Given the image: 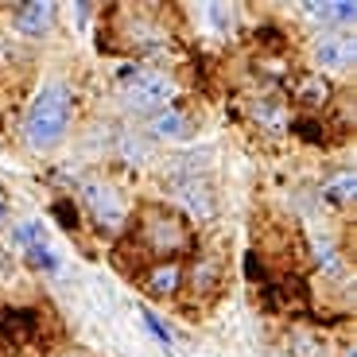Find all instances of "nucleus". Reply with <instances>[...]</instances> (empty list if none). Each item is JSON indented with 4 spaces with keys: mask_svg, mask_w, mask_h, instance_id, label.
<instances>
[{
    "mask_svg": "<svg viewBox=\"0 0 357 357\" xmlns=\"http://www.w3.org/2000/svg\"><path fill=\"white\" fill-rule=\"evenodd\" d=\"M0 331L12 346H27V342H36L39 334V314L36 311H8L0 319Z\"/></svg>",
    "mask_w": 357,
    "mask_h": 357,
    "instance_id": "nucleus-9",
    "label": "nucleus"
},
{
    "mask_svg": "<svg viewBox=\"0 0 357 357\" xmlns=\"http://www.w3.org/2000/svg\"><path fill=\"white\" fill-rule=\"evenodd\" d=\"M27 260H31V268H43V272H54V252L47 249V245H36V249H27Z\"/></svg>",
    "mask_w": 357,
    "mask_h": 357,
    "instance_id": "nucleus-17",
    "label": "nucleus"
},
{
    "mask_svg": "<svg viewBox=\"0 0 357 357\" xmlns=\"http://www.w3.org/2000/svg\"><path fill=\"white\" fill-rule=\"evenodd\" d=\"M210 20H214L222 31H229V27H233V12L225 8V4H210Z\"/></svg>",
    "mask_w": 357,
    "mask_h": 357,
    "instance_id": "nucleus-19",
    "label": "nucleus"
},
{
    "mask_svg": "<svg viewBox=\"0 0 357 357\" xmlns=\"http://www.w3.org/2000/svg\"><path fill=\"white\" fill-rule=\"evenodd\" d=\"M54 4H47V0H31V4H20L16 8V31L20 36H43V31H51L54 24Z\"/></svg>",
    "mask_w": 357,
    "mask_h": 357,
    "instance_id": "nucleus-7",
    "label": "nucleus"
},
{
    "mask_svg": "<svg viewBox=\"0 0 357 357\" xmlns=\"http://www.w3.org/2000/svg\"><path fill=\"white\" fill-rule=\"evenodd\" d=\"M295 101L307 109H322L326 101H331V86H326V78L322 74H303V78L295 82Z\"/></svg>",
    "mask_w": 357,
    "mask_h": 357,
    "instance_id": "nucleus-11",
    "label": "nucleus"
},
{
    "mask_svg": "<svg viewBox=\"0 0 357 357\" xmlns=\"http://www.w3.org/2000/svg\"><path fill=\"white\" fill-rule=\"evenodd\" d=\"M0 222H4V198H0Z\"/></svg>",
    "mask_w": 357,
    "mask_h": 357,
    "instance_id": "nucleus-21",
    "label": "nucleus"
},
{
    "mask_svg": "<svg viewBox=\"0 0 357 357\" xmlns=\"http://www.w3.org/2000/svg\"><path fill=\"white\" fill-rule=\"evenodd\" d=\"M175 93H178L175 78L163 70H132L121 82V101L132 113H160L175 101Z\"/></svg>",
    "mask_w": 357,
    "mask_h": 357,
    "instance_id": "nucleus-2",
    "label": "nucleus"
},
{
    "mask_svg": "<svg viewBox=\"0 0 357 357\" xmlns=\"http://www.w3.org/2000/svg\"><path fill=\"white\" fill-rule=\"evenodd\" d=\"M54 218H59L66 229H74V225H78V210L70 206V198H59V202H54Z\"/></svg>",
    "mask_w": 357,
    "mask_h": 357,
    "instance_id": "nucleus-18",
    "label": "nucleus"
},
{
    "mask_svg": "<svg viewBox=\"0 0 357 357\" xmlns=\"http://www.w3.org/2000/svg\"><path fill=\"white\" fill-rule=\"evenodd\" d=\"M354 59H357V47H354V39L342 36V31L322 36L319 43H314V63L326 74H346L349 66H354Z\"/></svg>",
    "mask_w": 357,
    "mask_h": 357,
    "instance_id": "nucleus-5",
    "label": "nucleus"
},
{
    "mask_svg": "<svg viewBox=\"0 0 357 357\" xmlns=\"http://www.w3.org/2000/svg\"><path fill=\"white\" fill-rule=\"evenodd\" d=\"M144 287L155 295V299H167V295H175L178 287H183V264L178 260H163V264H155L148 276H144Z\"/></svg>",
    "mask_w": 357,
    "mask_h": 357,
    "instance_id": "nucleus-8",
    "label": "nucleus"
},
{
    "mask_svg": "<svg viewBox=\"0 0 357 357\" xmlns=\"http://www.w3.org/2000/svg\"><path fill=\"white\" fill-rule=\"evenodd\" d=\"M140 233H144V245H148L155 257H175V252L190 249V233H187V225H183V218L167 214V210H148Z\"/></svg>",
    "mask_w": 357,
    "mask_h": 357,
    "instance_id": "nucleus-3",
    "label": "nucleus"
},
{
    "mask_svg": "<svg viewBox=\"0 0 357 357\" xmlns=\"http://www.w3.org/2000/svg\"><path fill=\"white\" fill-rule=\"evenodd\" d=\"M214 284H218V260L198 257L195 260V291H210Z\"/></svg>",
    "mask_w": 357,
    "mask_h": 357,
    "instance_id": "nucleus-14",
    "label": "nucleus"
},
{
    "mask_svg": "<svg viewBox=\"0 0 357 357\" xmlns=\"http://www.w3.org/2000/svg\"><path fill=\"white\" fill-rule=\"evenodd\" d=\"M70 113H74V93L66 82H47L27 105L24 116V140L31 152H51L66 140L70 132Z\"/></svg>",
    "mask_w": 357,
    "mask_h": 357,
    "instance_id": "nucleus-1",
    "label": "nucleus"
},
{
    "mask_svg": "<svg viewBox=\"0 0 357 357\" xmlns=\"http://www.w3.org/2000/svg\"><path fill=\"white\" fill-rule=\"evenodd\" d=\"M144 326H148V331H152L155 338L163 342V346H171V334H167V331H163V326H160V319H155V314H144Z\"/></svg>",
    "mask_w": 357,
    "mask_h": 357,
    "instance_id": "nucleus-20",
    "label": "nucleus"
},
{
    "mask_svg": "<svg viewBox=\"0 0 357 357\" xmlns=\"http://www.w3.org/2000/svg\"><path fill=\"white\" fill-rule=\"evenodd\" d=\"M178 202L187 206L190 214L195 218H214V198H210V187H206V183H198V178H183V183H178Z\"/></svg>",
    "mask_w": 357,
    "mask_h": 357,
    "instance_id": "nucleus-10",
    "label": "nucleus"
},
{
    "mask_svg": "<svg viewBox=\"0 0 357 357\" xmlns=\"http://www.w3.org/2000/svg\"><path fill=\"white\" fill-rule=\"evenodd\" d=\"M82 202H86L89 218H93V225H98L101 233H121V229H125V222H128L125 198L116 195L109 183L89 178L86 187H82Z\"/></svg>",
    "mask_w": 357,
    "mask_h": 357,
    "instance_id": "nucleus-4",
    "label": "nucleus"
},
{
    "mask_svg": "<svg viewBox=\"0 0 357 357\" xmlns=\"http://www.w3.org/2000/svg\"><path fill=\"white\" fill-rule=\"evenodd\" d=\"M16 241L24 245V249H36V245H43V225L39 222H24L16 229Z\"/></svg>",
    "mask_w": 357,
    "mask_h": 357,
    "instance_id": "nucleus-16",
    "label": "nucleus"
},
{
    "mask_svg": "<svg viewBox=\"0 0 357 357\" xmlns=\"http://www.w3.org/2000/svg\"><path fill=\"white\" fill-rule=\"evenodd\" d=\"M148 136H155V140H187L190 136V116L183 113V109H175V105L160 109V113L148 116Z\"/></svg>",
    "mask_w": 357,
    "mask_h": 357,
    "instance_id": "nucleus-6",
    "label": "nucleus"
},
{
    "mask_svg": "<svg viewBox=\"0 0 357 357\" xmlns=\"http://www.w3.org/2000/svg\"><path fill=\"white\" fill-rule=\"evenodd\" d=\"M311 16L326 20V24H354L357 16V4H349V0H334V4H303Z\"/></svg>",
    "mask_w": 357,
    "mask_h": 357,
    "instance_id": "nucleus-13",
    "label": "nucleus"
},
{
    "mask_svg": "<svg viewBox=\"0 0 357 357\" xmlns=\"http://www.w3.org/2000/svg\"><path fill=\"white\" fill-rule=\"evenodd\" d=\"M252 113H257V121H264V125H272V128H280V125H284V109H280L276 105V101H260V105L257 109H252Z\"/></svg>",
    "mask_w": 357,
    "mask_h": 357,
    "instance_id": "nucleus-15",
    "label": "nucleus"
},
{
    "mask_svg": "<svg viewBox=\"0 0 357 357\" xmlns=\"http://www.w3.org/2000/svg\"><path fill=\"white\" fill-rule=\"evenodd\" d=\"M59 357H82V354H59Z\"/></svg>",
    "mask_w": 357,
    "mask_h": 357,
    "instance_id": "nucleus-22",
    "label": "nucleus"
},
{
    "mask_svg": "<svg viewBox=\"0 0 357 357\" xmlns=\"http://www.w3.org/2000/svg\"><path fill=\"white\" fill-rule=\"evenodd\" d=\"M354 190H357L354 171H338V175H331L326 183H322V198H326V202H334V206L354 202Z\"/></svg>",
    "mask_w": 357,
    "mask_h": 357,
    "instance_id": "nucleus-12",
    "label": "nucleus"
}]
</instances>
